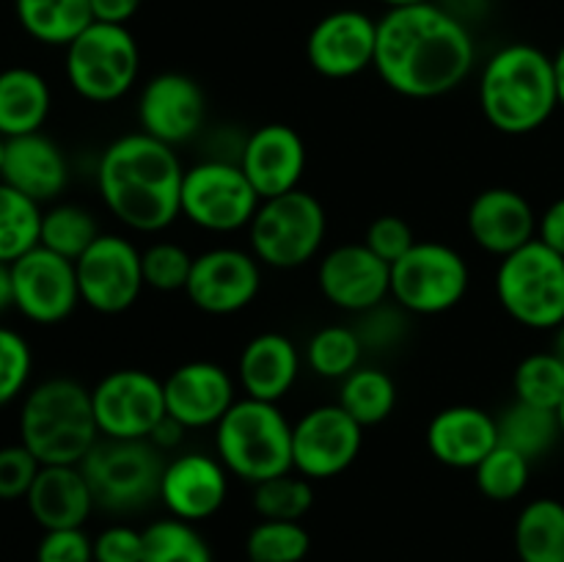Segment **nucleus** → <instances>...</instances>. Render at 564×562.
<instances>
[{
  "label": "nucleus",
  "mask_w": 564,
  "mask_h": 562,
  "mask_svg": "<svg viewBox=\"0 0 564 562\" xmlns=\"http://www.w3.org/2000/svg\"><path fill=\"white\" fill-rule=\"evenodd\" d=\"M474 66V31L441 9L435 0L389 9L378 20L372 69L400 97H444L468 80Z\"/></svg>",
  "instance_id": "obj_1"
},
{
  "label": "nucleus",
  "mask_w": 564,
  "mask_h": 562,
  "mask_svg": "<svg viewBox=\"0 0 564 562\" xmlns=\"http://www.w3.org/2000/svg\"><path fill=\"white\" fill-rule=\"evenodd\" d=\"M182 165L174 147L135 130L105 147L97 191L108 213L138 235L165 231L180 215Z\"/></svg>",
  "instance_id": "obj_2"
},
{
  "label": "nucleus",
  "mask_w": 564,
  "mask_h": 562,
  "mask_svg": "<svg viewBox=\"0 0 564 562\" xmlns=\"http://www.w3.org/2000/svg\"><path fill=\"white\" fill-rule=\"evenodd\" d=\"M479 108L505 136L540 130L560 108L554 55L527 42L496 50L479 75Z\"/></svg>",
  "instance_id": "obj_3"
},
{
  "label": "nucleus",
  "mask_w": 564,
  "mask_h": 562,
  "mask_svg": "<svg viewBox=\"0 0 564 562\" xmlns=\"http://www.w3.org/2000/svg\"><path fill=\"white\" fill-rule=\"evenodd\" d=\"M99 439L91 389L77 380L47 378L22 397L20 444L42 466H77Z\"/></svg>",
  "instance_id": "obj_4"
},
{
  "label": "nucleus",
  "mask_w": 564,
  "mask_h": 562,
  "mask_svg": "<svg viewBox=\"0 0 564 562\" xmlns=\"http://www.w3.org/2000/svg\"><path fill=\"white\" fill-rule=\"evenodd\" d=\"M215 455L229 474L259 485L292 468V422L279 402L240 397L215 424Z\"/></svg>",
  "instance_id": "obj_5"
},
{
  "label": "nucleus",
  "mask_w": 564,
  "mask_h": 562,
  "mask_svg": "<svg viewBox=\"0 0 564 562\" xmlns=\"http://www.w3.org/2000/svg\"><path fill=\"white\" fill-rule=\"evenodd\" d=\"M99 510L138 512L160 499L163 450L149 439H99L80 463Z\"/></svg>",
  "instance_id": "obj_6"
},
{
  "label": "nucleus",
  "mask_w": 564,
  "mask_h": 562,
  "mask_svg": "<svg viewBox=\"0 0 564 562\" xmlns=\"http://www.w3.org/2000/svg\"><path fill=\"white\" fill-rule=\"evenodd\" d=\"M494 284L507 317L523 328L556 331L564 323V257L538 237L501 259Z\"/></svg>",
  "instance_id": "obj_7"
},
{
  "label": "nucleus",
  "mask_w": 564,
  "mask_h": 562,
  "mask_svg": "<svg viewBox=\"0 0 564 562\" xmlns=\"http://www.w3.org/2000/svg\"><path fill=\"white\" fill-rule=\"evenodd\" d=\"M328 235V215L314 193L297 191L264 198L248 226L251 251L264 268L295 270L319 257Z\"/></svg>",
  "instance_id": "obj_8"
},
{
  "label": "nucleus",
  "mask_w": 564,
  "mask_h": 562,
  "mask_svg": "<svg viewBox=\"0 0 564 562\" xmlns=\"http://www.w3.org/2000/svg\"><path fill=\"white\" fill-rule=\"evenodd\" d=\"M64 72L72 91L86 102H119L141 75V47L127 25L91 22L64 47Z\"/></svg>",
  "instance_id": "obj_9"
},
{
  "label": "nucleus",
  "mask_w": 564,
  "mask_h": 562,
  "mask_svg": "<svg viewBox=\"0 0 564 562\" xmlns=\"http://www.w3.org/2000/svg\"><path fill=\"white\" fill-rule=\"evenodd\" d=\"M259 204L262 198L237 160H198L182 176L180 215L196 229L235 235L251 226Z\"/></svg>",
  "instance_id": "obj_10"
},
{
  "label": "nucleus",
  "mask_w": 564,
  "mask_h": 562,
  "mask_svg": "<svg viewBox=\"0 0 564 562\" xmlns=\"http://www.w3.org/2000/svg\"><path fill=\"white\" fill-rule=\"evenodd\" d=\"M471 287V270L457 248L419 240L391 264V301L413 317H433L460 306Z\"/></svg>",
  "instance_id": "obj_11"
},
{
  "label": "nucleus",
  "mask_w": 564,
  "mask_h": 562,
  "mask_svg": "<svg viewBox=\"0 0 564 562\" xmlns=\"http://www.w3.org/2000/svg\"><path fill=\"white\" fill-rule=\"evenodd\" d=\"M91 406L102 439H152L169 417L163 380L141 367H121L99 378Z\"/></svg>",
  "instance_id": "obj_12"
},
{
  "label": "nucleus",
  "mask_w": 564,
  "mask_h": 562,
  "mask_svg": "<svg viewBox=\"0 0 564 562\" xmlns=\"http://www.w3.org/2000/svg\"><path fill=\"white\" fill-rule=\"evenodd\" d=\"M80 301L99 314H121L143 292L141 248L124 235L102 231L75 262Z\"/></svg>",
  "instance_id": "obj_13"
},
{
  "label": "nucleus",
  "mask_w": 564,
  "mask_h": 562,
  "mask_svg": "<svg viewBox=\"0 0 564 562\" xmlns=\"http://www.w3.org/2000/svg\"><path fill=\"white\" fill-rule=\"evenodd\" d=\"M364 428L339 406H314L292 424V468L306 479H334L358 461Z\"/></svg>",
  "instance_id": "obj_14"
},
{
  "label": "nucleus",
  "mask_w": 564,
  "mask_h": 562,
  "mask_svg": "<svg viewBox=\"0 0 564 562\" xmlns=\"http://www.w3.org/2000/svg\"><path fill=\"white\" fill-rule=\"evenodd\" d=\"M262 268L264 264L246 248H207L193 259L185 295L204 314H237L251 306L262 292Z\"/></svg>",
  "instance_id": "obj_15"
},
{
  "label": "nucleus",
  "mask_w": 564,
  "mask_h": 562,
  "mask_svg": "<svg viewBox=\"0 0 564 562\" xmlns=\"http://www.w3.org/2000/svg\"><path fill=\"white\" fill-rule=\"evenodd\" d=\"M11 290L17 312L39 325L64 323L77 303H83L75 262L44 246L11 262Z\"/></svg>",
  "instance_id": "obj_16"
},
{
  "label": "nucleus",
  "mask_w": 564,
  "mask_h": 562,
  "mask_svg": "<svg viewBox=\"0 0 564 562\" xmlns=\"http://www.w3.org/2000/svg\"><path fill=\"white\" fill-rule=\"evenodd\" d=\"M378 20L361 9H336L314 22L306 39V58L328 80H350L375 66Z\"/></svg>",
  "instance_id": "obj_17"
},
{
  "label": "nucleus",
  "mask_w": 564,
  "mask_h": 562,
  "mask_svg": "<svg viewBox=\"0 0 564 562\" xmlns=\"http://www.w3.org/2000/svg\"><path fill=\"white\" fill-rule=\"evenodd\" d=\"M204 119H207V97L196 77L185 72H160L143 83L138 97L141 132L176 149L202 132Z\"/></svg>",
  "instance_id": "obj_18"
},
{
  "label": "nucleus",
  "mask_w": 564,
  "mask_h": 562,
  "mask_svg": "<svg viewBox=\"0 0 564 562\" xmlns=\"http://www.w3.org/2000/svg\"><path fill=\"white\" fill-rule=\"evenodd\" d=\"M317 287L330 306L361 314L391 298V264L361 242H345L319 257Z\"/></svg>",
  "instance_id": "obj_19"
},
{
  "label": "nucleus",
  "mask_w": 564,
  "mask_h": 562,
  "mask_svg": "<svg viewBox=\"0 0 564 562\" xmlns=\"http://www.w3.org/2000/svg\"><path fill=\"white\" fill-rule=\"evenodd\" d=\"M229 496V468L218 455L207 452H182L165 461L160 479V499L169 516L182 521H207Z\"/></svg>",
  "instance_id": "obj_20"
},
{
  "label": "nucleus",
  "mask_w": 564,
  "mask_h": 562,
  "mask_svg": "<svg viewBox=\"0 0 564 562\" xmlns=\"http://www.w3.org/2000/svg\"><path fill=\"white\" fill-rule=\"evenodd\" d=\"M240 169L246 171L248 182L259 198L284 196V193L301 187L303 174H306V143L301 132L290 125H262L240 143Z\"/></svg>",
  "instance_id": "obj_21"
},
{
  "label": "nucleus",
  "mask_w": 564,
  "mask_h": 562,
  "mask_svg": "<svg viewBox=\"0 0 564 562\" xmlns=\"http://www.w3.org/2000/svg\"><path fill=\"white\" fill-rule=\"evenodd\" d=\"M165 411L185 430L215 428L237 402V383L229 369L215 361L180 364L163 380Z\"/></svg>",
  "instance_id": "obj_22"
},
{
  "label": "nucleus",
  "mask_w": 564,
  "mask_h": 562,
  "mask_svg": "<svg viewBox=\"0 0 564 562\" xmlns=\"http://www.w3.org/2000/svg\"><path fill=\"white\" fill-rule=\"evenodd\" d=\"M466 226L485 253L505 259L538 237V213L523 193L512 187H488L468 204Z\"/></svg>",
  "instance_id": "obj_23"
},
{
  "label": "nucleus",
  "mask_w": 564,
  "mask_h": 562,
  "mask_svg": "<svg viewBox=\"0 0 564 562\" xmlns=\"http://www.w3.org/2000/svg\"><path fill=\"white\" fill-rule=\"evenodd\" d=\"M430 455L449 468H477L499 446V422L479 406H449L427 424Z\"/></svg>",
  "instance_id": "obj_24"
},
{
  "label": "nucleus",
  "mask_w": 564,
  "mask_h": 562,
  "mask_svg": "<svg viewBox=\"0 0 564 562\" xmlns=\"http://www.w3.org/2000/svg\"><path fill=\"white\" fill-rule=\"evenodd\" d=\"M0 180L14 191L25 193L33 202L47 204L69 185V163H66L64 149L53 138L44 132H31V136L6 141Z\"/></svg>",
  "instance_id": "obj_25"
},
{
  "label": "nucleus",
  "mask_w": 564,
  "mask_h": 562,
  "mask_svg": "<svg viewBox=\"0 0 564 562\" xmlns=\"http://www.w3.org/2000/svg\"><path fill=\"white\" fill-rule=\"evenodd\" d=\"M301 375V350L279 331H264L246 342L237 358V380L242 397L262 402H281Z\"/></svg>",
  "instance_id": "obj_26"
},
{
  "label": "nucleus",
  "mask_w": 564,
  "mask_h": 562,
  "mask_svg": "<svg viewBox=\"0 0 564 562\" xmlns=\"http://www.w3.org/2000/svg\"><path fill=\"white\" fill-rule=\"evenodd\" d=\"M28 512L33 521L47 529L86 527L94 505L91 488L83 477L80 466H42L31 490L25 496Z\"/></svg>",
  "instance_id": "obj_27"
},
{
  "label": "nucleus",
  "mask_w": 564,
  "mask_h": 562,
  "mask_svg": "<svg viewBox=\"0 0 564 562\" xmlns=\"http://www.w3.org/2000/svg\"><path fill=\"white\" fill-rule=\"evenodd\" d=\"M53 108V91L36 69L9 66L0 72V136L20 138L42 132Z\"/></svg>",
  "instance_id": "obj_28"
},
{
  "label": "nucleus",
  "mask_w": 564,
  "mask_h": 562,
  "mask_svg": "<svg viewBox=\"0 0 564 562\" xmlns=\"http://www.w3.org/2000/svg\"><path fill=\"white\" fill-rule=\"evenodd\" d=\"M22 31L47 47H66L94 22L91 0H14Z\"/></svg>",
  "instance_id": "obj_29"
},
{
  "label": "nucleus",
  "mask_w": 564,
  "mask_h": 562,
  "mask_svg": "<svg viewBox=\"0 0 564 562\" xmlns=\"http://www.w3.org/2000/svg\"><path fill=\"white\" fill-rule=\"evenodd\" d=\"M512 543L521 562H564V501L540 496L518 512Z\"/></svg>",
  "instance_id": "obj_30"
},
{
  "label": "nucleus",
  "mask_w": 564,
  "mask_h": 562,
  "mask_svg": "<svg viewBox=\"0 0 564 562\" xmlns=\"http://www.w3.org/2000/svg\"><path fill=\"white\" fill-rule=\"evenodd\" d=\"M496 422H499V444L521 452L532 463L549 455L556 441L562 439L560 413L549 411V408L527 406V402L516 400L507 411L496 417Z\"/></svg>",
  "instance_id": "obj_31"
},
{
  "label": "nucleus",
  "mask_w": 564,
  "mask_h": 562,
  "mask_svg": "<svg viewBox=\"0 0 564 562\" xmlns=\"http://www.w3.org/2000/svg\"><path fill=\"white\" fill-rule=\"evenodd\" d=\"M339 402L361 428L386 422L397 408V383L386 369L361 364L339 380Z\"/></svg>",
  "instance_id": "obj_32"
},
{
  "label": "nucleus",
  "mask_w": 564,
  "mask_h": 562,
  "mask_svg": "<svg viewBox=\"0 0 564 562\" xmlns=\"http://www.w3.org/2000/svg\"><path fill=\"white\" fill-rule=\"evenodd\" d=\"M42 215V204L0 180V262H17L39 246Z\"/></svg>",
  "instance_id": "obj_33"
},
{
  "label": "nucleus",
  "mask_w": 564,
  "mask_h": 562,
  "mask_svg": "<svg viewBox=\"0 0 564 562\" xmlns=\"http://www.w3.org/2000/svg\"><path fill=\"white\" fill-rule=\"evenodd\" d=\"M143 562H215L213 549L196 523L158 518L143 529Z\"/></svg>",
  "instance_id": "obj_34"
},
{
  "label": "nucleus",
  "mask_w": 564,
  "mask_h": 562,
  "mask_svg": "<svg viewBox=\"0 0 564 562\" xmlns=\"http://www.w3.org/2000/svg\"><path fill=\"white\" fill-rule=\"evenodd\" d=\"M361 358L364 345L352 325H323L306 342L308 369L323 380H345Z\"/></svg>",
  "instance_id": "obj_35"
},
{
  "label": "nucleus",
  "mask_w": 564,
  "mask_h": 562,
  "mask_svg": "<svg viewBox=\"0 0 564 562\" xmlns=\"http://www.w3.org/2000/svg\"><path fill=\"white\" fill-rule=\"evenodd\" d=\"M99 235L102 231H99L97 218L86 207H80V204H55V207L44 209L42 215L39 246L77 262Z\"/></svg>",
  "instance_id": "obj_36"
},
{
  "label": "nucleus",
  "mask_w": 564,
  "mask_h": 562,
  "mask_svg": "<svg viewBox=\"0 0 564 562\" xmlns=\"http://www.w3.org/2000/svg\"><path fill=\"white\" fill-rule=\"evenodd\" d=\"M512 389L518 402L560 411L564 400V364L554 356V350L532 353L516 367Z\"/></svg>",
  "instance_id": "obj_37"
},
{
  "label": "nucleus",
  "mask_w": 564,
  "mask_h": 562,
  "mask_svg": "<svg viewBox=\"0 0 564 562\" xmlns=\"http://www.w3.org/2000/svg\"><path fill=\"white\" fill-rule=\"evenodd\" d=\"M312 507V479L301 477L297 472H286L281 477L253 485V510L264 521H303Z\"/></svg>",
  "instance_id": "obj_38"
},
{
  "label": "nucleus",
  "mask_w": 564,
  "mask_h": 562,
  "mask_svg": "<svg viewBox=\"0 0 564 562\" xmlns=\"http://www.w3.org/2000/svg\"><path fill=\"white\" fill-rule=\"evenodd\" d=\"M312 549V534L301 521H259L248 532V562H303Z\"/></svg>",
  "instance_id": "obj_39"
},
{
  "label": "nucleus",
  "mask_w": 564,
  "mask_h": 562,
  "mask_svg": "<svg viewBox=\"0 0 564 562\" xmlns=\"http://www.w3.org/2000/svg\"><path fill=\"white\" fill-rule=\"evenodd\" d=\"M532 477V461L521 452L499 444L477 468H474V483L488 496L490 501H512L527 490Z\"/></svg>",
  "instance_id": "obj_40"
},
{
  "label": "nucleus",
  "mask_w": 564,
  "mask_h": 562,
  "mask_svg": "<svg viewBox=\"0 0 564 562\" xmlns=\"http://www.w3.org/2000/svg\"><path fill=\"white\" fill-rule=\"evenodd\" d=\"M193 253L174 240H158L141 251L143 284L158 292H185L193 270Z\"/></svg>",
  "instance_id": "obj_41"
},
{
  "label": "nucleus",
  "mask_w": 564,
  "mask_h": 562,
  "mask_svg": "<svg viewBox=\"0 0 564 562\" xmlns=\"http://www.w3.org/2000/svg\"><path fill=\"white\" fill-rule=\"evenodd\" d=\"M411 317L413 314H408L400 303H394L389 298V301L356 314L352 328H356L364 350L386 353L394 350L397 345H402V339L408 336V328H411Z\"/></svg>",
  "instance_id": "obj_42"
},
{
  "label": "nucleus",
  "mask_w": 564,
  "mask_h": 562,
  "mask_svg": "<svg viewBox=\"0 0 564 562\" xmlns=\"http://www.w3.org/2000/svg\"><path fill=\"white\" fill-rule=\"evenodd\" d=\"M33 372L31 345L14 328L0 325V408L28 389V380Z\"/></svg>",
  "instance_id": "obj_43"
},
{
  "label": "nucleus",
  "mask_w": 564,
  "mask_h": 562,
  "mask_svg": "<svg viewBox=\"0 0 564 562\" xmlns=\"http://www.w3.org/2000/svg\"><path fill=\"white\" fill-rule=\"evenodd\" d=\"M416 235H413L411 224L402 215H378L372 224L367 226L364 235V246L372 248L383 262L394 264L397 259L405 257L413 246H416Z\"/></svg>",
  "instance_id": "obj_44"
},
{
  "label": "nucleus",
  "mask_w": 564,
  "mask_h": 562,
  "mask_svg": "<svg viewBox=\"0 0 564 562\" xmlns=\"http://www.w3.org/2000/svg\"><path fill=\"white\" fill-rule=\"evenodd\" d=\"M42 463L25 444L0 446V501L25 499Z\"/></svg>",
  "instance_id": "obj_45"
},
{
  "label": "nucleus",
  "mask_w": 564,
  "mask_h": 562,
  "mask_svg": "<svg viewBox=\"0 0 564 562\" xmlns=\"http://www.w3.org/2000/svg\"><path fill=\"white\" fill-rule=\"evenodd\" d=\"M36 562H94V538L86 529H47L36 545Z\"/></svg>",
  "instance_id": "obj_46"
},
{
  "label": "nucleus",
  "mask_w": 564,
  "mask_h": 562,
  "mask_svg": "<svg viewBox=\"0 0 564 562\" xmlns=\"http://www.w3.org/2000/svg\"><path fill=\"white\" fill-rule=\"evenodd\" d=\"M94 562H143V529L113 523L94 538Z\"/></svg>",
  "instance_id": "obj_47"
},
{
  "label": "nucleus",
  "mask_w": 564,
  "mask_h": 562,
  "mask_svg": "<svg viewBox=\"0 0 564 562\" xmlns=\"http://www.w3.org/2000/svg\"><path fill=\"white\" fill-rule=\"evenodd\" d=\"M538 240L564 257V196L551 202L543 215H538Z\"/></svg>",
  "instance_id": "obj_48"
},
{
  "label": "nucleus",
  "mask_w": 564,
  "mask_h": 562,
  "mask_svg": "<svg viewBox=\"0 0 564 562\" xmlns=\"http://www.w3.org/2000/svg\"><path fill=\"white\" fill-rule=\"evenodd\" d=\"M138 9L141 0H91L94 22H108V25H130Z\"/></svg>",
  "instance_id": "obj_49"
},
{
  "label": "nucleus",
  "mask_w": 564,
  "mask_h": 562,
  "mask_svg": "<svg viewBox=\"0 0 564 562\" xmlns=\"http://www.w3.org/2000/svg\"><path fill=\"white\" fill-rule=\"evenodd\" d=\"M444 11H449L455 20H460L463 25L474 28L477 22H485L494 9V0H435Z\"/></svg>",
  "instance_id": "obj_50"
},
{
  "label": "nucleus",
  "mask_w": 564,
  "mask_h": 562,
  "mask_svg": "<svg viewBox=\"0 0 564 562\" xmlns=\"http://www.w3.org/2000/svg\"><path fill=\"white\" fill-rule=\"evenodd\" d=\"M182 435H185V428H182L180 422H174L171 417H165L149 441H152L154 446H160V450H171V446L182 444Z\"/></svg>",
  "instance_id": "obj_51"
},
{
  "label": "nucleus",
  "mask_w": 564,
  "mask_h": 562,
  "mask_svg": "<svg viewBox=\"0 0 564 562\" xmlns=\"http://www.w3.org/2000/svg\"><path fill=\"white\" fill-rule=\"evenodd\" d=\"M14 306V290H11V264L0 262V314Z\"/></svg>",
  "instance_id": "obj_52"
},
{
  "label": "nucleus",
  "mask_w": 564,
  "mask_h": 562,
  "mask_svg": "<svg viewBox=\"0 0 564 562\" xmlns=\"http://www.w3.org/2000/svg\"><path fill=\"white\" fill-rule=\"evenodd\" d=\"M554 72H556V91H560V108H564V47L554 55Z\"/></svg>",
  "instance_id": "obj_53"
},
{
  "label": "nucleus",
  "mask_w": 564,
  "mask_h": 562,
  "mask_svg": "<svg viewBox=\"0 0 564 562\" xmlns=\"http://www.w3.org/2000/svg\"><path fill=\"white\" fill-rule=\"evenodd\" d=\"M551 350H554V356L560 358V361L564 364V323L560 325V328H556V334H554V347H551Z\"/></svg>",
  "instance_id": "obj_54"
},
{
  "label": "nucleus",
  "mask_w": 564,
  "mask_h": 562,
  "mask_svg": "<svg viewBox=\"0 0 564 562\" xmlns=\"http://www.w3.org/2000/svg\"><path fill=\"white\" fill-rule=\"evenodd\" d=\"M386 9H405V6H419V3H433V0H378Z\"/></svg>",
  "instance_id": "obj_55"
},
{
  "label": "nucleus",
  "mask_w": 564,
  "mask_h": 562,
  "mask_svg": "<svg viewBox=\"0 0 564 562\" xmlns=\"http://www.w3.org/2000/svg\"><path fill=\"white\" fill-rule=\"evenodd\" d=\"M6 141H9V138H3V136H0V169H3V158H6Z\"/></svg>",
  "instance_id": "obj_56"
},
{
  "label": "nucleus",
  "mask_w": 564,
  "mask_h": 562,
  "mask_svg": "<svg viewBox=\"0 0 564 562\" xmlns=\"http://www.w3.org/2000/svg\"><path fill=\"white\" fill-rule=\"evenodd\" d=\"M556 413H560V424H562V439H564V400H562L560 411H556Z\"/></svg>",
  "instance_id": "obj_57"
}]
</instances>
